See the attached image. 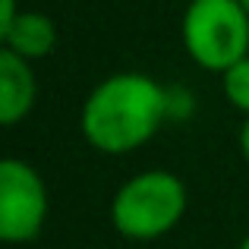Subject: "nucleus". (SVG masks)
<instances>
[{
  "label": "nucleus",
  "mask_w": 249,
  "mask_h": 249,
  "mask_svg": "<svg viewBox=\"0 0 249 249\" xmlns=\"http://www.w3.org/2000/svg\"><path fill=\"white\" fill-rule=\"evenodd\" d=\"M167 123V85L145 73H114L89 91L82 136L101 155H129Z\"/></svg>",
  "instance_id": "obj_1"
},
{
  "label": "nucleus",
  "mask_w": 249,
  "mask_h": 249,
  "mask_svg": "<svg viewBox=\"0 0 249 249\" xmlns=\"http://www.w3.org/2000/svg\"><path fill=\"white\" fill-rule=\"evenodd\" d=\"M186 183L164 167L142 170L120 183L110 199V224L126 240H158L186 214Z\"/></svg>",
  "instance_id": "obj_2"
},
{
  "label": "nucleus",
  "mask_w": 249,
  "mask_h": 249,
  "mask_svg": "<svg viewBox=\"0 0 249 249\" xmlns=\"http://www.w3.org/2000/svg\"><path fill=\"white\" fill-rule=\"evenodd\" d=\"M180 32L186 54L208 73H224L249 57V13L240 0H189Z\"/></svg>",
  "instance_id": "obj_3"
},
{
  "label": "nucleus",
  "mask_w": 249,
  "mask_h": 249,
  "mask_svg": "<svg viewBox=\"0 0 249 249\" xmlns=\"http://www.w3.org/2000/svg\"><path fill=\"white\" fill-rule=\"evenodd\" d=\"M51 196L48 183L29 161H0V240L32 243L48 224Z\"/></svg>",
  "instance_id": "obj_4"
},
{
  "label": "nucleus",
  "mask_w": 249,
  "mask_h": 249,
  "mask_svg": "<svg viewBox=\"0 0 249 249\" xmlns=\"http://www.w3.org/2000/svg\"><path fill=\"white\" fill-rule=\"evenodd\" d=\"M38 98V79L29 60L13 51H0V123L16 126L32 114Z\"/></svg>",
  "instance_id": "obj_5"
},
{
  "label": "nucleus",
  "mask_w": 249,
  "mask_h": 249,
  "mask_svg": "<svg viewBox=\"0 0 249 249\" xmlns=\"http://www.w3.org/2000/svg\"><path fill=\"white\" fill-rule=\"evenodd\" d=\"M6 51H13L22 60H44V57L54 54L57 48V25L51 16L38 10H22L16 16V22L0 35Z\"/></svg>",
  "instance_id": "obj_6"
},
{
  "label": "nucleus",
  "mask_w": 249,
  "mask_h": 249,
  "mask_svg": "<svg viewBox=\"0 0 249 249\" xmlns=\"http://www.w3.org/2000/svg\"><path fill=\"white\" fill-rule=\"evenodd\" d=\"M221 89H224L227 101L243 117H249V57H243L240 63H233L231 70L221 73Z\"/></svg>",
  "instance_id": "obj_7"
},
{
  "label": "nucleus",
  "mask_w": 249,
  "mask_h": 249,
  "mask_svg": "<svg viewBox=\"0 0 249 249\" xmlns=\"http://www.w3.org/2000/svg\"><path fill=\"white\" fill-rule=\"evenodd\" d=\"M196 110V98L186 85H167V120H189Z\"/></svg>",
  "instance_id": "obj_8"
},
{
  "label": "nucleus",
  "mask_w": 249,
  "mask_h": 249,
  "mask_svg": "<svg viewBox=\"0 0 249 249\" xmlns=\"http://www.w3.org/2000/svg\"><path fill=\"white\" fill-rule=\"evenodd\" d=\"M19 13H22V10H16V0H0V35L16 22Z\"/></svg>",
  "instance_id": "obj_9"
},
{
  "label": "nucleus",
  "mask_w": 249,
  "mask_h": 249,
  "mask_svg": "<svg viewBox=\"0 0 249 249\" xmlns=\"http://www.w3.org/2000/svg\"><path fill=\"white\" fill-rule=\"evenodd\" d=\"M240 155H243V161L249 164V117L243 120V126H240Z\"/></svg>",
  "instance_id": "obj_10"
},
{
  "label": "nucleus",
  "mask_w": 249,
  "mask_h": 249,
  "mask_svg": "<svg viewBox=\"0 0 249 249\" xmlns=\"http://www.w3.org/2000/svg\"><path fill=\"white\" fill-rule=\"evenodd\" d=\"M240 249H249V233L243 237V243H240Z\"/></svg>",
  "instance_id": "obj_11"
},
{
  "label": "nucleus",
  "mask_w": 249,
  "mask_h": 249,
  "mask_svg": "<svg viewBox=\"0 0 249 249\" xmlns=\"http://www.w3.org/2000/svg\"><path fill=\"white\" fill-rule=\"evenodd\" d=\"M240 6H243V10L249 13V0H240Z\"/></svg>",
  "instance_id": "obj_12"
}]
</instances>
